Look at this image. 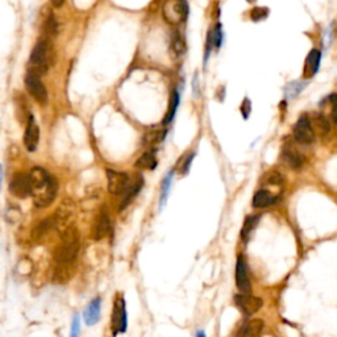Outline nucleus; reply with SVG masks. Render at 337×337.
<instances>
[{"mask_svg": "<svg viewBox=\"0 0 337 337\" xmlns=\"http://www.w3.org/2000/svg\"><path fill=\"white\" fill-rule=\"evenodd\" d=\"M45 31H46V33H49V34H54L55 33V31H57V23H55L54 17H50L49 20L46 22Z\"/></svg>", "mask_w": 337, "mask_h": 337, "instance_id": "31", "label": "nucleus"}, {"mask_svg": "<svg viewBox=\"0 0 337 337\" xmlns=\"http://www.w3.org/2000/svg\"><path fill=\"white\" fill-rule=\"evenodd\" d=\"M31 178L32 195L36 207L45 208L52 204L55 199L58 186L54 178L43 167H34L28 173Z\"/></svg>", "mask_w": 337, "mask_h": 337, "instance_id": "1", "label": "nucleus"}, {"mask_svg": "<svg viewBox=\"0 0 337 337\" xmlns=\"http://www.w3.org/2000/svg\"><path fill=\"white\" fill-rule=\"evenodd\" d=\"M212 37V44L216 48H220L221 43H223V31H221V25L218 24L215 27V31L211 32Z\"/></svg>", "mask_w": 337, "mask_h": 337, "instance_id": "29", "label": "nucleus"}, {"mask_svg": "<svg viewBox=\"0 0 337 337\" xmlns=\"http://www.w3.org/2000/svg\"><path fill=\"white\" fill-rule=\"evenodd\" d=\"M173 175H174V173L168 172L167 174H166V177L162 179V184H161V194H160V209H162V207H165L166 200H167L168 191H170V187H172Z\"/></svg>", "mask_w": 337, "mask_h": 337, "instance_id": "21", "label": "nucleus"}, {"mask_svg": "<svg viewBox=\"0 0 337 337\" xmlns=\"http://www.w3.org/2000/svg\"><path fill=\"white\" fill-rule=\"evenodd\" d=\"M25 87H27L28 92L33 96L37 103L46 104V101H48V91H46L45 85L41 82V78L38 74L28 71V74L25 75Z\"/></svg>", "mask_w": 337, "mask_h": 337, "instance_id": "6", "label": "nucleus"}, {"mask_svg": "<svg viewBox=\"0 0 337 337\" xmlns=\"http://www.w3.org/2000/svg\"><path fill=\"white\" fill-rule=\"evenodd\" d=\"M83 322L87 327L96 325L101 319V298L96 297L87 303L82 313Z\"/></svg>", "mask_w": 337, "mask_h": 337, "instance_id": "11", "label": "nucleus"}, {"mask_svg": "<svg viewBox=\"0 0 337 337\" xmlns=\"http://www.w3.org/2000/svg\"><path fill=\"white\" fill-rule=\"evenodd\" d=\"M194 157H195V153H191L190 156L184 157V161H183V165H182V173H187L188 172V168H190L191 166V162H193Z\"/></svg>", "mask_w": 337, "mask_h": 337, "instance_id": "32", "label": "nucleus"}, {"mask_svg": "<svg viewBox=\"0 0 337 337\" xmlns=\"http://www.w3.org/2000/svg\"><path fill=\"white\" fill-rule=\"evenodd\" d=\"M282 161L287 167L297 170L301 168L304 163V157L291 145H286L282 151Z\"/></svg>", "mask_w": 337, "mask_h": 337, "instance_id": "14", "label": "nucleus"}, {"mask_svg": "<svg viewBox=\"0 0 337 337\" xmlns=\"http://www.w3.org/2000/svg\"><path fill=\"white\" fill-rule=\"evenodd\" d=\"M65 0H52V3L54 7H61L64 4Z\"/></svg>", "mask_w": 337, "mask_h": 337, "instance_id": "36", "label": "nucleus"}, {"mask_svg": "<svg viewBox=\"0 0 337 337\" xmlns=\"http://www.w3.org/2000/svg\"><path fill=\"white\" fill-rule=\"evenodd\" d=\"M38 141H40V128L37 125L33 115H29L24 135V145L29 152H34L38 145Z\"/></svg>", "mask_w": 337, "mask_h": 337, "instance_id": "12", "label": "nucleus"}, {"mask_svg": "<svg viewBox=\"0 0 337 337\" xmlns=\"http://www.w3.org/2000/svg\"><path fill=\"white\" fill-rule=\"evenodd\" d=\"M312 124L315 125L316 131L322 133V135H327V133L329 132L328 121H327V119H325L324 116H322V115H316L312 120Z\"/></svg>", "mask_w": 337, "mask_h": 337, "instance_id": "25", "label": "nucleus"}, {"mask_svg": "<svg viewBox=\"0 0 337 337\" xmlns=\"http://www.w3.org/2000/svg\"><path fill=\"white\" fill-rule=\"evenodd\" d=\"M267 15H269V9H267V8H255L250 13L251 18H253L255 22L262 20V18L266 17Z\"/></svg>", "mask_w": 337, "mask_h": 337, "instance_id": "30", "label": "nucleus"}, {"mask_svg": "<svg viewBox=\"0 0 337 337\" xmlns=\"http://www.w3.org/2000/svg\"><path fill=\"white\" fill-rule=\"evenodd\" d=\"M188 12L186 0H167L163 6V16L170 24H179L184 22Z\"/></svg>", "mask_w": 337, "mask_h": 337, "instance_id": "5", "label": "nucleus"}, {"mask_svg": "<svg viewBox=\"0 0 337 337\" xmlns=\"http://www.w3.org/2000/svg\"><path fill=\"white\" fill-rule=\"evenodd\" d=\"M136 166L140 168H146V170H153L157 166V158L154 156V153L152 152H146L145 154H142L140 158L136 162Z\"/></svg>", "mask_w": 337, "mask_h": 337, "instance_id": "22", "label": "nucleus"}, {"mask_svg": "<svg viewBox=\"0 0 337 337\" xmlns=\"http://www.w3.org/2000/svg\"><path fill=\"white\" fill-rule=\"evenodd\" d=\"M294 137L301 144H312L315 140L312 124L307 116H301L294 125Z\"/></svg>", "mask_w": 337, "mask_h": 337, "instance_id": "8", "label": "nucleus"}, {"mask_svg": "<svg viewBox=\"0 0 337 337\" xmlns=\"http://www.w3.org/2000/svg\"><path fill=\"white\" fill-rule=\"evenodd\" d=\"M258 221H260V216L258 215H250L245 219V223L242 225L241 229V239L242 240H248L249 236L251 235V232L255 230V228L257 227Z\"/></svg>", "mask_w": 337, "mask_h": 337, "instance_id": "20", "label": "nucleus"}, {"mask_svg": "<svg viewBox=\"0 0 337 337\" xmlns=\"http://www.w3.org/2000/svg\"><path fill=\"white\" fill-rule=\"evenodd\" d=\"M29 62H31L29 71L38 74L40 77L41 74H45L48 71V69L50 68V65L53 62L52 43H50L49 38H44V40H40L36 44Z\"/></svg>", "mask_w": 337, "mask_h": 337, "instance_id": "3", "label": "nucleus"}, {"mask_svg": "<svg viewBox=\"0 0 337 337\" xmlns=\"http://www.w3.org/2000/svg\"><path fill=\"white\" fill-rule=\"evenodd\" d=\"M320 59H322V54L318 49H312L308 53L306 64H304V77L311 78L318 73L320 66Z\"/></svg>", "mask_w": 337, "mask_h": 337, "instance_id": "15", "label": "nucleus"}, {"mask_svg": "<svg viewBox=\"0 0 337 337\" xmlns=\"http://www.w3.org/2000/svg\"><path fill=\"white\" fill-rule=\"evenodd\" d=\"M193 89H194V95H199V78H198V74L194 77L193 82Z\"/></svg>", "mask_w": 337, "mask_h": 337, "instance_id": "33", "label": "nucleus"}, {"mask_svg": "<svg viewBox=\"0 0 337 337\" xmlns=\"http://www.w3.org/2000/svg\"><path fill=\"white\" fill-rule=\"evenodd\" d=\"M264 322L261 319H251L245 324V327L242 328L240 337H258L261 332L264 331Z\"/></svg>", "mask_w": 337, "mask_h": 337, "instance_id": "19", "label": "nucleus"}, {"mask_svg": "<svg viewBox=\"0 0 337 337\" xmlns=\"http://www.w3.org/2000/svg\"><path fill=\"white\" fill-rule=\"evenodd\" d=\"M178 106H179V94H178V91H174V92H173L172 99H170V106H168V112H167V115H166L165 120H163V121H162L163 124L172 123L173 120H174L175 114H177Z\"/></svg>", "mask_w": 337, "mask_h": 337, "instance_id": "23", "label": "nucleus"}, {"mask_svg": "<svg viewBox=\"0 0 337 337\" xmlns=\"http://www.w3.org/2000/svg\"><path fill=\"white\" fill-rule=\"evenodd\" d=\"M79 253V235L75 228L65 230L61 244L54 251V264L57 271L64 273L75 262Z\"/></svg>", "mask_w": 337, "mask_h": 337, "instance_id": "2", "label": "nucleus"}, {"mask_svg": "<svg viewBox=\"0 0 337 337\" xmlns=\"http://www.w3.org/2000/svg\"><path fill=\"white\" fill-rule=\"evenodd\" d=\"M307 83L304 82H292L288 85V87L286 89V96H287V99H294L295 96H298L299 94H301L302 91H303V89L306 87Z\"/></svg>", "mask_w": 337, "mask_h": 337, "instance_id": "24", "label": "nucleus"}, {"mask_svg": "<svg viewBox=\"0 0 337 337\" xmlns=\"http://www.w3.org/2000/svg\"><path fill=\"white\" fill-rule=\"evenodd\" d=\"M172 46L173 50L177 55H181L184 53V49H186V45H184V41L182 38V36L178 32H174L173 33V38H172Z\"/></svg>", "mask_w": 337, "mask_h": 337, "instance_id": "27", "label": "nucleus"}, {"mask_svg": "<svg viewBox=\"0 0 337 337\" xmlns=\"http://www.w3.org/2000/svg\"><path fill=\"white\" fill-rule=\"evenodd\" d=\"M107 179H108V191L114 195H120L124 194L127 187L129 184V177L125 173L114 172V170H107Z\"/></svg>", "mask_w": 337, "mask_h": 337, "instance_id": "10", "label": "nucleus"}, {"mask_svg": "<svg viewBox=\"0 0 337 337\" xmlns=\"http://www.w3.org/2000/svg\"><path fill=\"white\" fill-rule=\"evenodd\" d=\"M329 101H331L333 106H336L337 104V94H332V95L329 96Z\"/></svg>", "mask_w": 337, "mask_h": 337, "instance_id": "35", "label": "nucleus"}, {"mask_svg": "<svg viewBox=\"0 0 337 337\" xmlns=\"http://www.w3.org/2000/svg\"><path fill=\"white\" fill-rule=\"evenodd\" d=\"M196 337H205V333L203 331H199L196 333Z\"/></svg>", "mask_w": 337, "mask_h": 337, "instance_id": "37", "label": "nucleus"}, {"mask_svg": "<svg viewBox=\"0 0 337 337\" xmlns=\"http://www.w3.org/2000/svg\"><path fill=\"white\" fill-rule=\"evenodd\" d=\"M277 200H278V198L274 196L271 193L266 190H260L253 196V207H256V208H265V207L273 205L274 203H277Z\"/></svg>", "mask_w": 337, "mask_h": 337, "instance_id": "18", "label": "nucleus"}, {"mask_svg": "<svg viewBox=\"0 0 337 337\" xmlns=\"http://www.w3.org/2000/svg\"><path fill=\"white\" fill-rule=\"evenodd\" d=\"M236 286L239 290L244 294L250 292L251 286H250V279H249L248 274V267H246L245 260L242 256L237 258L236 262Z\"/></svg>", "mask_w": 337, "mask_h": 337, "instance_id": "13", "label": "nucleus"}, {"mask_svg": "<svg viewBox=\"0 0 337 337\" xmlns=\"http://www.w3.org/2000/svg\"><path fill=\"white\" fill-rule=\"evenodd\" d=\"M332 120L333 123L337 124V104L333 106V112H332Z\"/></svg>", "mask_w": 337, "mask_h": 337, "instance_id": "34", "label": "nucleus"}, {"mask_svg": "<svg viewBox=\"0 0 337 337\" xmlns=\"http://www.w3.org/2000/svg\"><path fill=\"white\" fill-rule=\"evenodd\" d=\"M111 229V220L107 212H100L96 219L95 227H94V237L96 240H100L108 235Z\"/></svg>", "mask_w": 337, "mask_h": 337, "instance_id": "17", "label": "nucleus"}, {"mask_svg": "<svg viewBox=\"0 0 337 337\" xmlns=\"http://www.w3.org/2000/svg\"><path fill=\"white\" fill-rule=\"evenodd\" d=\"M285 182V178L279 172H270L266 173L264 177L265 184H271V186H279Z\"/></svg>", "mask_w": 337, "mask_h": 337, "instance_id": "26", "label": "nucleus"}, {"mask_svg": "<svg viewBox=\"0 0 337 337\" xmlns=\"http://www.w3.org/2000/svg\"><path fill=\"white\" fill-rule=\"evenodd\" d=\"M128 328V313H127V303L123 294H116L112 304L111 312V332L116 337L120 333H125Z\"/></svg>", "mask_w": 337, "mask_h": 337, "instance_id": "4", "label": "nucleus"}, {"mask_svg": "<svg viewBox=\"0 0 337 337\" xmlns=\"http://www.w3.org/2000/svg\"><path fill=\"white\" fill-rule=\"evenodd\" d=\"M80 331H82V323H80L79 313L75 312L73 315L70 324V333L69 337H80Z\"/></svg>", "mask_w": 337, "mask_h": 337, "instance_id": "28", "label": "nucleus"}, {"mask_svg": "<svg viewBox=\"0 0 337 337\" xmlns=\"http://www.w3.org/2000/svg\"><path fill=\"white\" fill-rule=\"evenodd\" d=\"M142 184H144V179H142L141 177H137L133 182H129L127 190L124 191L123 200H121V204H120V209L125 208L127 205L135 199V196L141 190Z\"/></svg>", "mask_w": 337, "mask_h": 337, "instance_id": "16", "label": "nucleus"}, {"mask_svg": "<svg viewBox=\"0 0 337 337\" xmlns=\"http://www.w3.org/2000/svg\"><path fill=\"white\" fill-rule=\"evenodd\" d=\"M235 303L239 307L242 313L245 315H253L260 311L264 306V302L261 298L253 297L250 294H237L235 295Z\"/></svg>", "mask_w": 337, "mask_h": 337, "instance_id": "9", "label": "nucleus"}, {"mask_svg": "<svg viewBox=\"0 0 337 337\" xmlns=\"http://www.w3.org/2000/svg\"><path fill=\"white\" fill-rule=\"evenodd\" d=\"M9 191L12 195L20 199H25L28 196L32 195V186L31 178L29 174L25 173H18L12 178V181L9 183Z\"/></svg>", "mask_w": 337, "mask_h": 337, "instance_id": "7", "label": "nucleus"}]
</instances>
